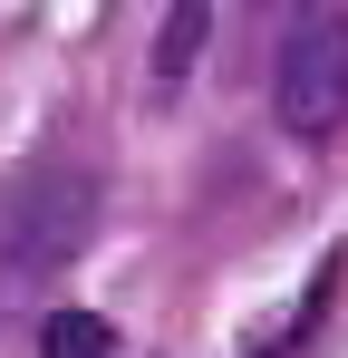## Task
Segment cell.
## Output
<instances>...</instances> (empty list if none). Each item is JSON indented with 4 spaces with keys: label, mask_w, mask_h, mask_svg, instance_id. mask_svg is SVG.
<instances>
[{
    "label": "cell",
    "mask_w": 348,
    "mask_h": 358,
    "mask_svg": "<svg viewBox=\"0 0 348 358\" xmlns=\"http://www.w3.org/2000/svg\"><path fill=\"white\" fill-rule=\"evenodd\" d=\"M97 213H107V184L78 155H39L0 184V320L49 300L78 271V252L97 242Z\"/></svg>",
    "instance_id": "1"
},
{
    "label": "cell",
    "mask_w": 348,
    "mask_h": 358,
    "mask_svg": "<svg viewBox=\"0 0 348 358\" xmlns=\"http://www.w3.org/2000/svg\"><path fill=\"white\" fill-rule=\"evenodd\" d=\"M271 117L300 145H329L348 126V20L339 10H290L281 49H271Z\"/></svg>",
    "instance_id": "2"
},
{
    "label": "cell",
    "mask_w": 348,
    "mask_h": 358,
    "mask_svg": "<svg viewBox=\"0 0 348 358\" xmlns=\"http://www.w3.org/2000/svg\"><path fill=\"white\" fill-rule=\"evenodd\" d=\"M203 39H213V0H165V29H155V97H165V107L194 87Z\"/></svg>",
    "instance_id": "3"
},
{
    "label": "cell",
    "mask_w": 348,
    "mask_h": 358,
    "mask_svg": "<svg viewBox=\"0 0 348 358\" xmlns=\"http://www.w3.org/2000/svg\"><path fill=\"white\" fill-rule=\"evenodd\" d=\"M39 358H116V339H107V320H97V310H49Z\"/></svg>",
    "instance_id": "4"
}]
</instances>
